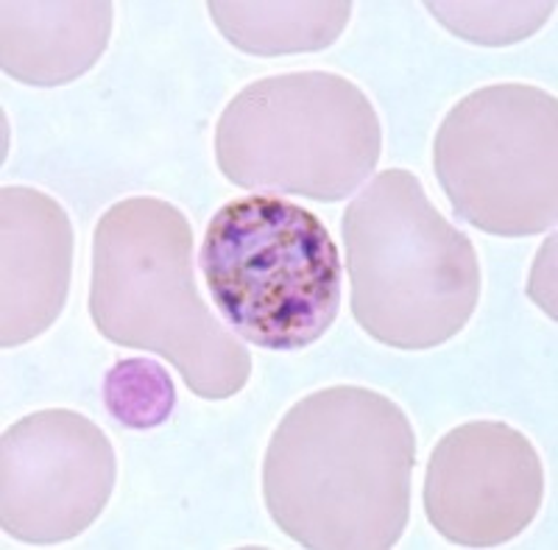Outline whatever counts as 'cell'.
Here are the masks:
<instances>
[{
	"label": "cell",
	"mask_w": 558,
	"mask_h": 550,
	"mask_svg": "<svg viewBox=\"0 0 558 550\" xmlns=\"http://www.w3.org/2000/svg\"><path fill=\"white\" fill-rule=\"evenodd\" d=\"M416 433L400 405L363 386L299 399L274 430L263 498L282 534L311 550H388L411 517Z\"/></svg>",
	"instance_id": "1"
},
{
	"label": "cell",
	"mask_w": 558,
	"mask_h": 550,
	"mask_svg": "<svg viewBox=\"0 0 558 550\" xmlns=\"http://www.w3.org/2000/svg\"><path fill=\"white\" fill-rule=\"evenodd\" d=\"M89 316L107 342L162 355L202 399L235 397L252 378L243 338L198 294L191 222L166 199H123L101 215Z\"/></svg>",
	"instance_id": "2"
},
{
	"label": "cell",
	"mask_w": 558,
	"mask_h": 550,
	"mask_svg": "<svg viewBox=\"0 0 558 550\" xmlns=\"http://www.w3.org/2000/svg\"><path fill=\"white\" fill-rule=\"evenodd\" d=\"M341 229L352 316L366 336L418 352L466 327L481 302V260L416 174H377L347 204Z\"/></svg>",
	"instance_id": "3"
},
{
	"label": "cell",
	"mask_w": 558,
	"mask_h": 550,
	"mask_svg": "<svg viewBox=\"0 0 558 550\" xmlns=\"http://www.w3.org/2000/svg\"><path fill=\"white\" fill-rule=\"evenodd\" d=\"M383 127L368 95L330 70L252 82L216 127V163L238 188L343 202L375 174Z\"/></svg>",
	"instance_id": "4"
},
{
	"label": "cell",
	"mask_w": 558,
	"mask_h": 550,
	"mask_svg": "<svg viewBox=\"0 0 558 550\" xmlns=\"http://www.w3.org/2000/svg\"><path fill=\"white\" fill-rule=\"evenodd\" d=\"M223 322L274 352L324 338L341 310V254L316 213L282 196L227 202L198 252Z\"/></svg>",
	"instance_id": "5"
},
{
	"label": "cell",
	"mask_w": 558,
	"mask_h": 550,
	"mask_svg": "<svg viewBox=\"0 0 558 550\" xmlns=\"http://www.w3.org/2000/svg\"><path fill=\"white\" fill-rule=\"evenodd\" d=\"M433 168L458 218L525 238L558 218V101L533 84H488L447 112Z\"/></svg>",
	"instance_id": "6"
},
{
	"label": "cell",
	"mask_w": 558,
	"mask_h": 550,
	"mask_svg": "<svg viewBox=\"0 0 558 550\" xmlns=\"http://www.w3.org/2000/svg\"><path fill=\"white\" fill-rule=\"evenodd\" d=\"M118 458L93 419L45 408L9 425L0 442V523L26 545L76 539L112 498Z\"/></svg>",
	"instance_id": "7"
},
{
	"label": "cell",
	"mask_w": 558,
	"mask_h": 550,
	"mask_svg": "<svg viewBox=\"0 0 558 550\" xmlns=\"http://www.w3.org/2000/svg\"><path fill=\"white\" fill-rule=\"evenodd\" d=\"M422 500L447 542L497 548L539 514L545 467L522 430L495 419L463 422L433 447Z\"/></svg>",
	"instance_id": "8"
},
{
	"label": "cell",
	"mask_w": 558,
	"mask_h": 550,
	"mask_svg": "<svg viewBox=\"0 0 558 550\" xmlns=\"http://www.w3.org/2000/svg\"><path fill=\"white\" fill-rule=\"evenodd\" d=\"M73 247V224L57 199L26 184L0 190V347H20L57 322Z\"/></svg>",
	"instance_id": "9"
},
{
	"label": "cell",
	"mask_w": 558,
	"mask_h": 550,
	"mask_svg": "<svg viewBox=\"0 0 558 550\" xmlns=\"http://www.w3.org/2000/svg\"><path fill=\"white\" fill-rule=\"evenodd\" d=\"M114 7L109 0L0 7V64L14 82L59 87L82 79L107 51Z\"/></svg>",
	"instance_id": "10"
},
{
	"label": "cell",
	"mask_w": 558,
	"mask_h": 550,
	"mask_svg": "<svg viewBox=\"0 0 558 550\" xmlns=\"http://www.w3.org/2000/svg\"><path fill=\"white\" fill-rule=\"evenodd\" d=\"M209 17L223 39L252 57L322 51L347 28L352 0H209Z\"/></svg>",
	"instance_id": "11"
},
{
	"label": "cell",
	"mask_w": 558,
	"mask_h": 550,
	"mask_svg": "<svg viewBox=\"0 0 558 550\" xmlns=\"http://www.w3.org/2000/svg\"><path fill=\"white\" fill-rule=\"evenodd\" d=\"M427 12L452 34L466 43L514 45L533 37L556 12L553 0H514V3H475V0H427Z\"/></svg>",
	"instance_id": "12"
},
{
	"label": "cell",
	"mask_w": 558,
	"mask_h": 550,
	"mask_svg": "<svg viewBox=\"0 0 558 550\" xmlns=\"http://www.w3.org/2000/svg\"><path fill=\"white\" fill-rule=\"evenodd\" d=\"M104 405L109 417L129 430H151L166 422L177 405L168 369L146 358L118 361L104 378Z\"/></svg>",
	"instance_id": "13"
}]
</instances>
